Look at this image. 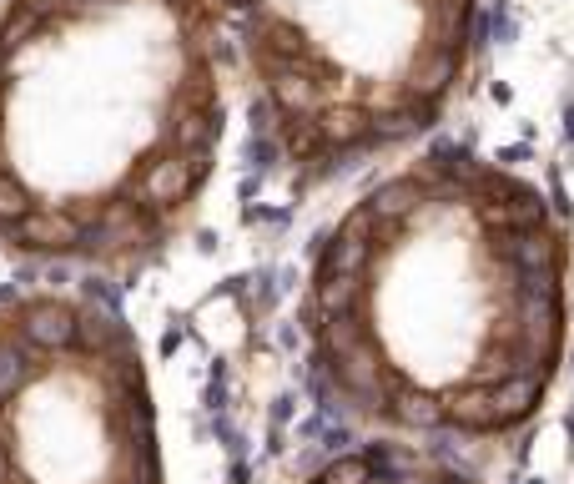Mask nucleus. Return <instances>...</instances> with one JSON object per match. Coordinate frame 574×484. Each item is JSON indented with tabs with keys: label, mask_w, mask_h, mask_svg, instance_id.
Returning a JSON list of instances; mask_svg holds the SVG:
<instances>
[{
	"label": "nucleus",
	"mask_w": 574,
	"mask_h": 484,
	"mask_svg": "<svg viewBox=\"0 0 574 484\" xmlns=\"http://www.w3.org/2000/svg\"><path fill=\"white\" fill-rule=\"evenodd\" d=\"M0 484H167L147 353L106 298H0Z\"/></svg>",
	"instance_id": "20e7f679"
},
{
	"label": "nucleus",
	"mask_w": 574,
	"mask_h": 484,
	"mask_svg": "<svg viewBox=\"0 0 574 484\" xmlns=\"http://www.w3.org/2000/svg\"><path fill=\"white\" fill-rule=\"evenodd\" d=\"M303 484H484V479L469 464L428 449V444L373 434V439L323 459Z\"/></svg>",
	"instance_id": "39448f33"
},
{
	"label": "nucleus",
	"mask_w": 574,
	"mask_h": 484,
	"mask_svg": "<svg viewBox=\"0 0 574 484\" xmlns=\"http://www.w3.org/2000/svg\"><path fill=\"white\" fill-rule=\"evenodd\" d=\"M574 313V237L519 167L428 142L313 237L298 328L313 394L413 444H504L549 404Z\"/></svg>",
	"instance_id": "f257e3e1"
},
{
	"label": "nucleus",
	"mask_w": 574,
	"mask_h": 484,
	"mask_svg": "<svg viewBox=\"0 0 574 484\" xmlns=\"http://www.w3.org/2000/svg\"><path fill=\"white\" fill-rule=\"evenodd\" d=\"M484 0H222L252 132L293 192L413 152L469 86Z\"/></svg>",
	"instance_id": "7ed1b4c3"
},
{
	"label": "nucleus",
	"mask_w": 574,
	"mask_h": 484,
	"mask_svg": "<svg viewBox=\"0 0 574 484\" xmlns=\"http://www.w3.org/2000/svg\"><path fill=\"white\" fill-rule=\"evenodd\" d=\"M232 86L222 0H0V253L157 263L217 182Z\"/></svg>",
	"instance_id": "f03ea898"
}]
</instances>
